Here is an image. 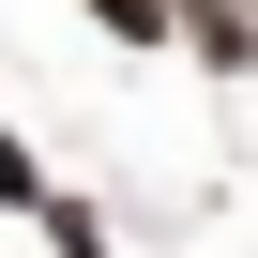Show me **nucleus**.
I'll use <instances>...</instances> for the list:
<instances>
[{
	"instance_id": "nucleus-2",
	"label": "nucleus",
	"mask_w": 258,
	"mask_h": 258,
	"mask_svg": "<svg viewBox=\"0 0 258 258\" xmlns=\"http://www.w3.org/2000/svg\"><path fill=\"white\" fill-rule=\"evenodd\" d=\"M76 16H91L121 61H137V46H182V16H167V0H76Z\"/></svg>"
},
{
	"instance_id": "nucleus-1",
	"label": "nucleus",
	"mask_w": 258,
	"mask_h": 258,
	"mask_svg": "<svg viewBox=\"0 0 258 258\" xmlns=\"http://www.w3.org/2000/svg\"><path fill=\"white\" fill-rule=\"evenodd\" d=\"M167 16H182V61H213V76L258 61V0H167Z\"/></svg>"
},
{
	"instance_id": "nucleus-4",
	"label": "nucleus",
	"mask_w": 258,
	"mask_h": 258,
	"mask_svg": "<svg viewBox=\"0 0 258 258\" xmlns=\"http://www.w3.org/2000/svg\"><path fill=\"white\" fill-rule=\"evenodd\" d=\"M0 213H46V167H31V137L0 121Z\"/></svg>"
},
{
	"instance_id": "nucleus-3",
	"label": "nucleus",
	"mask_w": 258,
	"mask_h": 258,
	"mask_svg": "<svg viewBox=\"0 0 258 258\" xmlns=\"http://www.w3.org/2000/svg\"><path fill=\"white\" fill-rule=\"evenodd\" d=\"M46 243H61V258H121V243H106V213H91V198H46Z\"/></svg>"
}]
</instances>
